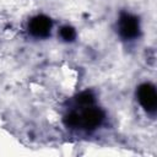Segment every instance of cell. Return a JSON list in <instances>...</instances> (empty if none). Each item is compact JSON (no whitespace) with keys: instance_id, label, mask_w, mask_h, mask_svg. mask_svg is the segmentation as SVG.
Wrapping results in <instances>:
<instances>
[{"instance_id":"1","label":"cell","mask_w":157,"mask_h":157,"mask_svg":"<svg viewBox=\"0 0 157 157\" xmlns=\"http://www.w3.org/2000/svg\"><path fill=\"white\" fill-rule=\"evenodd\" d=\"M140 25L139 20L126 12H123L119 17V33L125 39H132L139 36Z\"/></svg>"},{"instance_id":"2","label":"cell","mask_w":157,"mask_h":157,"mask_svg":"<svg viewBox=\"0 0 157 157\" xmlns=\"http://www.w3.org/2000/svg\"><path fill=\"white\" fill-rule=\"evenodd\" d=\"M137 99L142 108L150 113L156 110L157 107V93L152 85L144 83L137 90Z\"/></svg>"},{"instance_id":"3","label":"cell","mask_w":157,"mask_h":157,"mask_svg":"<svg viewBox=\"0 0 157 157\" xmlns=\"http://www.w3.org/2000/svg\"><path fill=\"white\" fill-rule=\"evenodd\" d=\"M80 114V126L85 129H94L103 120V112L96 107H86Z\"/></svg>"},{"instance_id":"4","label":"cell","mask_w":157,"mask_h":157,"mask_svg":"<svg viewBox=\"0 0 157 157\" xmlns=\"http://www.w3.org/2000/svg\"><path fill=\"white\" fill-rule=\"evenodd\" d=\"M28 29L31 34H33L34 37H39V38L47 37L52 29V21L49 17L44 15H38L29 21Z\"/></svg>"},{"instance_id":"5","label":"cell","mask_w":157,"mask_h":157,"mask_svg":"<svg viewBox=\"0 0 157 157\" xmlns=\"http://www.w3.org/2000/svg\"><path fill=\"white\" fill-rule=\"evenodd\" d=\"M93 101H94V97H93V94H92L91 92H88V91H85V92L80 93V94L77 96V98H76V102H77L81 107H85V108L92 105V104H93Z\"/></svg>"},{"instance_id":"6","label":"cell","mask_w":157,"mask_h":157,"mask_svg":"<svg viewBox=\"0 0 157 157\" xmlns=\"http://www.w3.org/2000/svg\"><path fill=\"white\" fill-rule=\"evenodd\" d=\"M60 37H61L64 40H66V42H71V40H74V38L76 37V32H75V29H74L72 27H70V26H64V27L60 28Z\"/></svg>"}]
</instances>
